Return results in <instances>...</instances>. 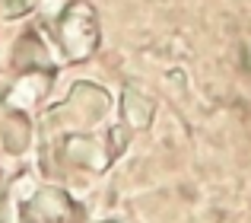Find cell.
<instances>
[{
  "instance_id": "cell-1",
  "label": "cell",
  "mask_w": 251,
  "mask_h": 223,
  "mask_svg": "<svg viewBox=\"0 0 251 223\" xmlns=\"http://www.w3.org/2000/svg\"><path fill=\"white\" fill-rule=\"evenodd\" d=\"M108 109H111V102H108V93L102 86H96V83H76L67 99L54 102L45 112V131L54 134L57 140L70 137V134H86L99 121H105Z\"/></svg>"
},
{
  "instance_id": "cell-2",
  "label": "cell",
  "mask_w": 251,
  "mask_h": 223,
  "mask_svg": "<svg viewBox=\"0 0 251 223\" xmlns=\"http://www.w3.org/2000/svg\"><path fill=\"white\" fill-rule=\"evenodd\" d=\"M54 42L61 48L64 61L80 64L96 55L102 32H99V16L89 0H70L61 10V16L54 23Z\"/></svg>"
},
{
  "instance_id": "cell-3",
  "label": "cell",
  "mask_w": 251,
  "mask_h": 223,
  "mask_svg": "<svg viewBox=\"0 0 251 223\" xmlns=\"http://www.w3.org/2000/svg\"><path fill=\"white\" fill-rule=\"evenodd\" d=\"M127 147V128L115 124L105 134H96V131H86V134H70L61 137V153L70 166L83 169V172H105L111 166L115 156L124 153Z\"/></svg>"
},
{
  "instance_id": "cell-4",
  "label": "cell",
  "mask_w": 251,
  "mask_h": 223,
  "mask_svg": "<svg viewBox=\"0 0 251 223\" xmlns=\"http://www.w3.org/2000/svg\"><path fill=\"white\" fill-rule=\"evenodd\" d=\"M19 223H86V207L61 185H42L19 201Z\"/></svg>"
},
{
  "instance_id": "cell-5",
  "label": "cell",
  "mask_w": 251,
  "mask_h": 223,
  "mask_svg": "<svg viewBox=\"0 0 251 223\" xmlns=\"http://www.w3.org/2000/svg\"><path fill=\"white\" fill-rule=\"evenodd\" d=\"M13 70L19 74H57V64L51 57L48 45L42 42L35 29L23 32L16 42V51H13Z\"/></svg>"
},
{
  "instance_id": "cell-6",
  "label": "cell",
  "mask_w": 251,
  "mask_h": 223,
  "mask_svg": "<svg viewBox=\"0 0 251 223\" xmlns=\"http://www.w3.org/2000/svg\"><path fill=\"white\" fill-rule=\"evenodd\" d=\"M57 74H19L16 83L6 89L3 106L16 109V112H32L35 106H42V99H48L51 86H54Z\"/></svg>"
},
{
  "instance_id": "cell-7",
  "label": "cell",
  "mask_w": 251,
  "mask_h": 223,
  "mask_svg": "<svg viewBox=\"0 0 251 223\" xmlns=\"http://www.w3.org/2000/svg\"><path fill=\"white\" fill-rule=\"evenodd\" d=\"M32 134H35V128H32L29 112L6 109L3 121H0V143H3V153H10V156L25 153L29 143H32Z\"/></svg>"
},
{
  "instance_id": "cell-8",
  "label": "cell",
  "mask_w": 251,
  "mask_h": 223,
  "mask_svg": "<svg viewBox=\"0 0 251 223\" xmlns=\"http://www.w3.org/2000/svg\"><path fill=\"white\" fill-rule=\"evenodd\" d=\"M121 115L127 124H134V128H147L150 115H153V102L143 99L137 89H124V99H121Z\"/></svg>"
},
{
  "instance_id": "cell-9",
  "label": "cell",
  "mask_w": 251,
  "mask_h": 223,
  "mask_svg": "<svg viewBox=\"0 0 251 223\" xmlns=\"http://www.w3.org/2000/svg\"><path fill=\"white\" fill-rule=\"evenodd\" d=\"M29 13V0H3V16L6 19H19Z\"/></svg>"
},
{
  "instance_id": "cell-10",
  "label": "cell",
  "mask_w": 251,
  "mask_h": 223,
  "mask_svg": "<svg viewBox=\"0 0 251 223\" xmlns=\"http://www.w3.org/2000/svg\"><path fill=\"white\" fill-rule=\"evenodd\" d=\"M13 179V169H10V163L0 156V188H6V182Z\"/></svg>"
},
{
  "instance_id": "cell-11",
  "label": "cell",
  "mask_w": 251,
  "mask_h": 223,
  "mask_svg": "<svg viewBox=\"0 0 251 223\" xmlns=\"http://www.w3.org/2000/svg\"><path fill=\"white\" fill-rule=\"evenodd\" d=\"M102 223H118V220H102Z\"/></svg>"
}]
</instances>
